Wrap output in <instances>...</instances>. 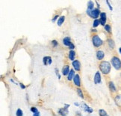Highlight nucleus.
<instances>
[{
    "mask_svg": "<svg viewBox=\"0 0 121 116\" xmlns=\"http://www.w3.org/2000/svg\"><path fill=\"white\" fill-rule=\"evenodd\" d=\"M77 93H78V96H79L80 97H82V98H84V95H83V93H82V89H77Z\"/></svg>",
    "mask_w": 121,
    "mask_h": 116,
    "instance_id": "26",
    "label": "nucleus"
},
{
    "mask_svg": "<svg viewBox=\"0 0 121 116\" xmlns=\"http://www.w3.org/2000/svg\"><path fill=\"white\" fill-rule=\"evenodd\" d=\"M94 9V2L92 1H89L87 2V10L93 11Z\"/></svg>",
    "mask_w": 121,
    "mask_h": 116,
    "instance_id": "20",
    "label": "nucleus"
},
{
    "mask_svg": "<svg viewBox=\"0 0 121 116\" xmlns=\"http://www.w3.org/2000/svg\"><path fill=\"white\" fill-rule=\"evenodd\" d=\"M115 104L117 105L119 108H121V94H117L114 97Z\"/></svg>",
    "mask_w": 121,
    "mask_h": 116,
    "instance_id": "9",
    "label": "nucleus"
},
{
    "mask_svg": "<svg viewBox=\"0 0 121 116\" xmlns=\"http://www.w3.org/2000/svg\"><path fill=\"white\" fill-rule=\"evenodd\" d=\"M64 20H65V17L64 16H61L60 17L59 19L58 20V22H57V24H58V26H61L63 23H64Z\"/></svg>",
    "mask_w": 121,
    "mask_h": 116,
    "instance_id": "21",
    "label": "nucleus"
},
{
    "mask_svg": "<svg viewBox=\"0 0 121 116\" xmlns=\"http://www.w3.org/2000/svg\"><path fill=\"white\" fill-rule=\"evenodd\" d=\"M82 108L83 109V110L85 111L86 112H88V113H92L93 112V109L91 108L90 106H88L86 103H82Z\"/></svg>",
    "mask_w": 121,
    "mask_h": 116,
    "instance_id": "11",
    "label": "nucleus"
},
{
    "mask_svg": "<svg viewBox=\"0 0 121 116\" xmlns=\"http://www.w3.org/2000/svg\"><path fill=\"white\" fill-rule=\"evenodd\" d=\"M74 76H75V73H74V71H73V70H70V71H69V74H68L67 80H68L69 81H70V80H73Z\"/></svg>",
    "mask_w": 121,
    "mask_h": 116,
    "instance_id": "19",
    "label": "nucleus"
},
{
    "mask_svg": "<svg viewBox=\"0 0 121 116\" xmlns=\"http://www.w3.org/2000/svg\"><path fill=\"white\" fill-rule=\"evenodd\" d=\"M106 4H108V8H109V10H110V11H112V10H113V8H112V6H111V4H110V2H109L108 1H106Z\"/></svg>",
    "mask_w": 121,
    "mask_h": 116,
    "instance_id": "29",
    "label": "nucleus"
},
{
    "mask_svg": "<svg viewBox=\"0 0 121 116\" xmlns=\"http://www.w3.org/2000/svg\"><path fill=\"white\" fill-rule=\"evenodd\" d=\"M69 48L70 49H72V50H73V49L74 48H75V46H74V44H73L72 43V44H71L69 46Z\"/></svg>",
    "mask_w": 121,
    "mask_h": 116,
    "instance_id": "31",
    "label": "nucleus"
},
{
    "mask_svg": "<svg viewBox=\"0 0 121 116\" xmlns=\"http://www.w3.org/2000/svg\"><path fill=\"white\" fill-rule=\"evenodd\" d=\"M58 18V15H56V16H55V17L52 19V22H55V20H56Z\"/></svg>",
    "mask_w": 121,
    "mask_h": 116,
    "instance_id": "33",
    "label": "nucleus"
},
{
    "mask_svg": "<svg viewBox=\"0 0 121 116\" xmlns=\"http://www.w3.org/2000/svg\"><path fill=\"white\" fill-rule=\"evenodd\" d=\"M69 71H70V70H69V66L68 65H65L62 68V74H63L64 76H67V75H68V74H69Z\"/></svg>",
    "mask_w": 121,
    "mask_h": 116,
    "instance_id": "16",
    "label": "nucleus"
},
{
    "mask_svg": "<svg viewBox=\"0 0 121 116\" xmlns=\"http://www.w3.org/2000/svg\"><path fill=\"white\" fill-rule=\"evenodd\" d=\"M92 42H93L94 46H96V47H99V46H101L102 44H103V40H102L99 38V36L97 35H95L93 36Z\"/></svg>",
    "mask_w": 121,
    "mask_h": 116,
    "instance_id": "3",
    "label": "nucleus"
},
{
    "mask_svg": "<svg viewBox=\"0 0 121 116\" xmlns=\"http://www.w3.org/2000/svg\"><path fill=\"white\" fill-rule=\"evenodd\" d=\"M96 4H97V7H98V8L99 9V8H100V5L99 4V3H98V2H96Z\"/></svg>",
    "mask_w": 121,
    "mask_h": 116,
    "instance_id": "36",
    "label": "nucleus"
},
{
    "mask_svg": "<svg viewBox=\"0 0 121 116\" xmlns=\"http://www.w3.org/2000/svg\"><path fill=\"white\" fill-rule=\"evenodd\" d=\"M63 44L65 46H69V45L72 44V42H71V38H69V37H66V38H64L63 39Z\"/></svg>",
    "mask_w": 121,
    "mask_h": 116,
    "instance_id": "15",
    "label": "nucleus"
},
{
    "mask_svg": "<svg viewBox=\"0 0 121 116\" xmlns=\"http://www.w3.org/2000/svg\"><path fill=\"white\" fill-rule=\"evenodd\" d=\"M105 57V53L102 50H98L96 52V58L98 60H102Z\"/></svg>",
    "mask_w": 121,
    "mask_h": 116,
    "instance_id": "14",
    "label": "nucleus"
},
{
    "mask_svg": "<svg viewBox=\"0 0 121 116\" xmlns=\"http://www.w3.org/2000/svg\"><path fill=\"white\" fill-rule=\"evenodd\" d=\"M119 53H120V54L121 55V47L119 48Z\"/></svg>",
    "mask_w": 121,
    "mask_h": 116,
    "instance_id": "38",
    "label": "nucleus"
},
{
    "mask_svg": "<svg viewBox=\"0 0 121 116\" xmlns=\"http://www.w3.org/2000/svg\"><path fill=\"white\" fill-rule=\"evenodd\" d=\"M20 88L21 89H26V86L22 84V83H20Z\"/></svg>",
    "mask_w": 121,
    "mask_h": 116,
    "instance_id": "32",
    "label": "nucleus"
},
{
    "mask_svg": "<svg viewBox=\"0 0 121 116\" xmlns=\"http://www.w3.org/2000/svg\"><path fill=\"white\" fill-rule=\"evenodd\" d=\"M100 24L102 26H105V23H106V20H107V16H106V13L102 12L100 13Z\"/></svg>",
    "mask_w": 121,
    "mask_h": 116,
    "instance_id": "5",
    "label": "nucleus"
},
{
    "mask_svg": "<svg viewBox=\"0 0 121 116\" xmlns=\"http://www.w3.org/2000/svg\"><path fill=\"white\" fill-rule=\"evenodd\" d=\"M55 73H56V75H57L58 78L60 80V75L59 73H58V70L57 68H55Z\"/></svg>",
    "mask_w": 121,
    "mask_h": 116,
    "instance_id": "30",
    "label": "nucleus"
},
{
    "mask_svg": "<svg viewBox=\"0 0 121 116\" xmlns=\"http://www.w3.org/2000/svg\"><path fill=\"white\" fill-rule=\"evenodd\" d=\"M64 107H65V108H67V109H68V108L69 107V104H64Z\"/></svg>",
    "mask_w": 121,
    "mask_h": 116,
    "instance_id": "35",
    "label": "nucleus"
},
{
    "mask_svg": "<svg viewBox=\"0 0 121 116\" xmlns=\"http://www.w3.org/2000/svg\"><path fill=\"white\" fill-rule=\"evenodd\" d=\"M87 13L91 17L94 18L95 20H96V18H98L99 16H100V10L99 8H94L93 11H89L87 10Z\"/></svg>",
    "mask_w": 121,
    "mask_h": 116,
    "instance_id": "4",
    "label": "nucleus"
},
{
    "mask_svg": "<svg viewBox=\"0 0 121 116\" xmlns=\"http://www.w3.org/2000/svg\"><path fill=\"white\" fill-rule=\"evenodd\" d=\"M33 116H40V112H38L37 113L33 114Z\"/></svg>",
    "mask_w": 121,
    "mask_h": 116,
    "instance_id": "34",
    "label": "nucleus"
},
{
    "mask_svg": "<svg viewBox=\"0 0 121 116\" xmlns=\"http://www.w3.org/2000/svg\"><path fill=\"white\" fill-rule=\"evenodd\" d=\"M94 83L95 84H99V83H101V80H102V78H101V74L99 71H97L95 74L94 76Z\"/></svg>",
    "mask_w": 121,
    "mask_h": 116,
    "instance_id": "6",
    "label": "nucleus"
},
{
    "mask_svg": "<svg viewBox=\"0 0 121 116\" xmlns=\"http://www.w3.org/2000/svg\"><path fill=\"white\" fill-rule=\"evenodd\" d=\"M31 112L33 113V114H35V113H37V112H38V109H37L36 107H31Z\"/></svg>",
    "mask_w": 121,
    "mask_h": 116,
    "instance_id": "27",
    "label": "nucleus"
},
{
    "mask_svg": "<svg viewBox=\"0 0 121 116\" xmlns=\"http://www.w3.org/2000/svg\"><path fill=\"white\" fill-rule=\"evenodd\" d=\"M58 113L61 115V116H67L69 113V111H68V109L65 108L64 106V108H61L58 110Z\"/></svg>",
    "mask_w": 121,
    "mask_h": 116,
    "instance_id": "13",
    "label": "nucleus"
},
{
    "mask_svg": "<svg viewBox=\"0 0 121 116\" xmlns=\"http://www.w3.org/2000/svg\"><path fill=\"white\" fill-rule=\"evenodd\" d=\"M69 59L70 60V61H74V59H75V56H76V53L74 52L73 50H70L69 52Z\"/></svg>",
    "mask_w": 121,
    "mask_h": 116,
    "instance_id": "18",
    "label": "nucleus"
},
{
    "mask_svg": "<svg viewBox=\"0 0 121 116\" xmlns=\"http://www.w3.org/2000/svg\"><path fill=\"white\" fill-rule=\"evenodd\" d=\"M108 47L111 49H114V47H115V44H114V41L113 39H111V38H109L108 39Z\"/></svg>",
    "mask_w": 121,
    "mask_h": 116,
    "instance_id": "17",
    "label": "nucleus"
},
{
    "mask_svg": "<svg viewBox=\"0 0 121 116\" xmlns=\"http://www.w3.org/2000/svg\"><path fill=\"white\" fill-rule=\"evenodd\" d=\"M111 64L108 62H106V61H103L100 64H99V69H100V71L105 74V75H107V74H108L111 71Z\"/></svg>",
    "mask_w": 121,
    "mask_h": 116,
    "instance_id": "1",
    "label": "nucleus"
},
{
    "mask_svg": "<svg viewBox=\"0 0 121 116\" xmlns=\"http://www.w3.org/2000/svg\"><path fill=\"white\" fill-rule=\"evenodd\" d=\"M99 24H100V20H98V19H96V20H95L94 21V23H93V26L96 28V27L98 26Z\"/></svg>",
    "mask_w": 121,
    "mask_h": 116,
    "instance_id": "24",
    "label": "nucleus"
},
{
    "mask_svg": "<svg viewBox=\"0 0 121 116\" xmlns=\"http://www.w3.org/2000/svg\"><path fill=\"white\" fill-rule=\"evenodd\" d=\"M52 46H54V47H56V46H58V42H57V41L56 40H52Z\"/></svg>",
    "mask_w": 121,
    "mask_h": 116,
    "instance_id": "28",
    "label": "nucleus"
},
{
    "mask_svg": "<svg viewBox=\"0 0 121 116\" xmlns=\"http://www.w3.org/2000/svg\"><path fill=\"white\" fill-rule=\"evenodd\" d=\"M105 30L108 32V33H111V26L110 25H108V24H106L105 26Z\"/></svg>",
    "mask_w": 121,
    "mask_h": 116,
    "instance_id": "23",
    "label": "nucleus"
},
{
    "mask_svg": "<svg viewBox=\"0 0 121 116\" xmlns=\"http://www.w3.org/2000/svg\"><path fill=\"white\" fill-rule=\"evenodd\" d=\"M73 68L76 70L77 71H80V67H81V64L79 62V61H78V60H74L73 62Z\"/></svg>",
    "mask_w": 121,
    "mask_h": 116,
    "instance_id": "8",
    "label": "nucleus"
},
{
    "mask_svg": "<svg viewBox=\"0 0 121 116\" xmlns=\"http://www.w3.org/2000/svg\"><path fill=\"white\" fill-rule=\"evenodd\" d=\"M99 116H108V113H107L104 109H99Z\"/></svg>",
    "mask_w": 121,
    "mask_h": 116,
    "instance_id": "22",
    "label": "nucleus"
},
{
    "mask_svg": "<svg viewBox=\"0 0 121 116\" xmlns=\"http://www.w3.org/2000/svg\"><path fill=\"white\" fill-rule=\"evenodd\" d=\"M52 62V58L50 56H45L43 57V63L45 66L46 65H50L51 64Z\"/></svg>",
    "mask_w": 121,
    "mask_h": 116,
    "instance_id": "7",
    "label": "nucleus"
},
{
    "mask_svg": "<svg viewBox=\"0 0 121 116\" xmlns=\"http://www.w3.org/2000/svg\"><path fill=\"white\" fill-rule=\"evenodd\" d=\"M16 115L17 116H23V112L22 111V109H18L16 112Z\"/></svg>",
    "mask_w": 121,
    "mask_h": 116,
    "instance_id": "25",
    "label": "nucleus"
},
{
    "mask_svg": "<svg viewBox=\"0 0 121 116\" xmlns=\"http://www.w3.org/2000/svg\"><path fill=\"white\" fill-rule=\"evenodd\" d=\"M74 105L76 106H79V104H78V103H74Z\"/></svg>",
    "mask_w": 121,
    "mask_h": 116,
    "instance_id": "37",
    "label": "nucleus"
},
{
    "mask_svg": "<svg viewBox=\"0 0 121 116\" xmlns=\"http://www.w3.org/2000/svg\"><path fill=\"white\" fill-rule=\"evenodd\" d=\"M108 88H109V90L111 91V93H115L117 92V89H116V86L114 85V83L113 82L110 81L108 82Z\"/></svg>",
    "mask_w": 121,
    "mask_h": 116,
    "instance_id": "12",
    "label": "nucleus"
},
{
    "mask_svg": "<svg viewBox=\"0 0 121 116\" xmlns=\"http://www.w3.org/2000/svg\"><path fill=\"white\" fill-rule=\"evenodd\" d=\"M111 65L114 67V68L117 71H120L121 70V60L120 59V58H118L117 56H113L111 58Z\"/></svg>",
    "mask_w": 121,
    "mask_h": 116,
    "instance_id": "2",
    "label": "nucleus"
},
{
    "mask_svg": "<svg viewBox=\"0 0 121 116\" xmlns=\"http://www.w3.org/2000/svg\"><path fill=\"white\" fill-rule=\"evenodd\" d=\"M73 82H74V84H75L76 86L79 87L81 85V81H80V77L78 74H76L75 76L73 78Z\"/></svg>",
    "mask_w": 121,
    "mask_h": 116,
    "instance_id": "10",
    "label": "nucleus"
}]
</instances>
